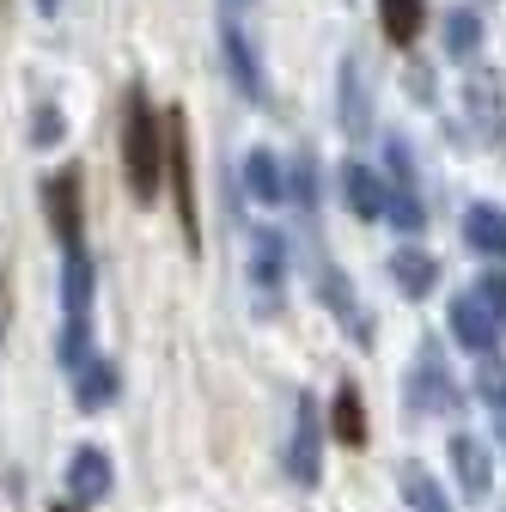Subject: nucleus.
<instances>
[{
    "label": "nucleus",
    "instance_id": "obj_2",
    "mask_svg": "<svg viewBox=\"0 0 506 512\" xmlns=\"http://www.w3.org/2000/svg\"><path fill=\"white\" fill-rule=\"evenodd\" d=\"M165 189H171V214L183 232V250L202 256V208H196V159H189V116L165 110Z\"/></svg>",
    "mask_w": 506,
    "mask_h": 512
},
{
    "label": "nucleus",
    "instance_id": "obj_7",
    "mask_svg": "<svg viewBox=\"0 0 506 512\" xmlns=\"http://www.w3.org/2000/svg\"><path fill=\"white\" fill-rule=\"evenodd\" d=\"M220 61H226V74L232 86L250 98V104H269V80H263V61H257V43H250V31L238 25V13L220 19Z\"/></svg>",
    "mask_w": 506,
    "mask_h": 512
},
{
    "label": "nucleus",
    "instance_id": "obj_27",
    "mask_svg": "<svg viewBox=\"0 0 506 512\" xmlns=\"http://www.w3.org/2000/svg\"><path fill=\"white\" fill-rule=\"evenodd\" d=\"M476 293H482V305H488V311L500 317V324H506V269H500V263L482 275V287H476Z\"/></svg>",
    "mask_w": 506,
    "mask_h": 512
},
{
    "label": "nucleus",
    "instance_id": "obj_4",
    "mask_svg": "<svg viewBox=\"0 0 506 512\" xmlns=\"http://www.w3.org/2000/svg\"><path fill=\"white\" fill-rule=\"evenodd\" d=\"M324 476V409L311 403V391L293 397V433H287V482L318 488Z\"/></svg>",
    "mask_w": 506,
    "mask_h": 512
},
{
    "label": "nucleus",
    "instance_id": "obj_22",
    "mask_svg": "<svg viewBox=\"0 0 506 512\" xmlns=\"http://www.w3.org/2000/svg\"><path fill=\"white\" fill-rule=\"evenodd\" d=\"M476 49H482V13L452 7L446 13V55L452 61H476Z\"/></svg>",
    "mask_w": 506,
    "mask_h": 512
},
{
    "label": "nucleus",
    "instance_id": "obj_9",
    "mask_svg": "<svg viewBox=\"0 0 506 512\" xmlns=\"http://www.w3.org/2000/svg\"><path fill=\"white\" fill-rule=\"evenodd\" d=\"M464 110L476 122V141L482 147H500L506 141V92H500V74H470L464 80Z\"/></svg>",
    "mask_w": 506,
    "mask_h": 512
},
{
    "label": "nucleus",
    "instance_id": "obj_31",
    "mask_svg": "<svg viewBox=\"0 0 506 512\" xmlns=\"http://www.w3.org/2000/svg\"><path fill=\"white\" fill-rule=\"evenodd\" d=\"M220 7H226V13H244V7H250V0H220Z\"/></svg>",
    "mask_w": 506,
    "mask_h": 512
},
{
    "label": "nucleus",
    "instance_id": "obj_29",
    "mask_svg": "<svg viewBox=\"0 0 506 512\" xmlns=\"http://www.w3.org/2000/svg\"><path fill=\"white\" fill-rule=\"evenodd\" d=\"M37 13H43V19H55V13H61V0H37Z\"/></svg>",
    "mask_w": 506,
    "mask_h": 512
},
{
    "label": "nucleus",
    "instance_id": "obj_25",
    "mask_svg": "<svg viewBox=\"0 0 506 512\" xmlns=\"http://www.w3.org/2000/svg\"><path fill=\"white\" fill-rule=\"evenodd\" d=\"M476 397H482L488 409H506V360L482 354V366H476Z\"/></svg>",
    "mask_w": 506,
    "mask_h": 512
},
{
    "label": "nucleus",
    "instance_id": "obj_15",
    "mask_svg": "<svg viewBox=\"0 0 506 512\" xmlns=\"http://www.w3.org/2000/svg\"><path fill=\"white\" fill-rule=\"evenodd\" d=\"M464 244L482 256V263H506V208L470 202L464 208Z\"/></svg>",
    "mask_w": 506,
    "mask_h": 512
},
{
    "label": "nucleus",
    "instance_id": "obj_5",
    "mask_svg": "<svg viewBox=\"0 0 506 512\" xmlns=\"http://www.w3.org/2000/svg\"><path fill=\"white\" fill-rule=\"evenodd\" d=\"M43 220L61 238V250L86 244V189H80V171L74 165H61V171L43 177Z\"/></svg>",
    "mask_w": 506,
    "mask_h": 512
},
{
    "label": "nucleus",
    "instance_id": "obj_6",
    "mask_svg": "<svg viewBox=\"0 0 506 512\" xmlns=\"http://www.w3.org/2000/svg\"><path fill=\"white\" fill-rule=\"evenodd\" d=\"M250 293H257V311H281L287 293V238L275 226H250Z\"/></svg>",
    "mask_w": 506,
    "mask_h": 512
},
{
    "label": "nucleus",
    "instance_id": "obj_8",
    "mask_svg": "<svg viewBox=\"0 0 506 512\" xmlns=\"http://www.w3.org/2000/svg\"><path fill=\"white\" fill-rule=\"evenodd\" d=\"M311 281H318V299L342 317V336H348V342H360V348H372V317H366V305L354 299L348 275H342L336 263H318V275H311Z\"/></svg>",
    "mask_w": 506,
    "mask_h": 512
},
{
    "label": "nucleus",
    "instance_id": "obj_11",
    "mask_svg": "<svg viewBox=\"0 0 506 512\" xmlns=\"http://www.w3.org/2000/svg\"><path fill=\"white\" fill-rule=\"evenodd\" d=\"M61 476H68V500L74 506H104L110 488H116V470H110V458L98 452V445H80Z\"/></svg>",
    "mask_w": 506,
    "mask_h": 512
},
{
    "label": "nucleus",
    "instance_id": "obj_14",
    "mask_svg": "<svg viewBox=\"0 0 506 512\" xmlns=\"http://www.w3.org/2000/svg\"><path fill=\"white\" fill-rule=\"evenodd\" d=\"M342 202H348V214H354V220H385L391 189H385V177H378L372 165L348 159V165H342Z\"/></svg>",
    "mask_w": 506,
    "mask_h": 512
},
{
    "label": "nucleus",
    "instance_id": "obj_12",
    "mask_svg": "<svg viewBox=\"0 0 506 512\" xmlns=\"http://www.w3.org/2000/svg\"><path fill=\"white\" fill-rule=\"evenodd\" d=\"M446 458H452V470H458V494H464V500H488V488H494V458H488V445H482L476 433H452V439H446Z\"/></svg>",
    "mask_w": 506,
    "mask_h": 512
},
{
    "label": "nucleus",
    "instance_id": "obj_10",
    "mask_svg": "<svg viewBox=\"0 0 506 512\" xmlns=\"http://www.w3.org/2000/svg\"><path fill=\"white\" fill-rule=\"evenodd\" d=\"M446 324H452L458 348H470L476 360H482V354H494V348H500V330H506L500 317L482 305V293H458V299H452V317H446Z\"/></svg>",
    "mask_w": 506,
    "mask_h": 512
},
{
    "label": "nucleus",
    "instance_id": "obj_16",
    "mask_svg": "<svg viewBox=\"0 0 506 512\" xmlns=\"http://www.w3.org/2000/svg\"><path fill=\"white\" fill-rule=\"evenodd\" d=\"M122 397V372H116V360H86L80 372H74V403L86 409V415H98V409H110Z\"/></svg>",
    "mask_w": 506,
    "mask_h": 512
},
{
    "label": "nucleus",
    "instance_id": "obj_21",
    "mask_svg": "<svg viewBox=\"0 0 506 512\" xmlns=\"http://www.w3.org/2000/svg\"><path fill=\"white\" fill-rule=\"evenodd\" d=\"M366 122H372V104H366V68L348 55V61H342V128H348V135H366Z\"/></svg>",
    "mask_w": 506,
    "mask_h": 512
},
{
    "label": "nucleus",
    "instance_id": "obj_3",
    "mask_svg": "<svg viewBox=\"0 0 506 512\" xmlns=\"http://www.w3.org/2000/svg\"><path fill=\"white\" fill-rule=\"evenodd\" d=\"M403 409H409L415 421H427V415H458V409H464L458 378L446 372L439 342H421V348H415V372L403 378Z\"/></svg>",
    "mask_w": 506,
    "mask_h": 512
},
{
    "label": "nucleus",
    "instance_id": "obj_17",
    "mask_svg": "<svg viewBox=\"0 0 506 512\" xmlns=\"http://www.w3.org/2000/svg\"><path fill=\"white\" fill-rule=\"evenodd\" d=\"M391 281H397L403 299H427V293L439 287V263H433L421 244H403V250L391 256Z\"/></svg>",
    "mask_w": 506,
    "mask_h": 512
},
{
    "label": "nucleus",
    "instance_id": "obj_24",
    "mask_svg": "<svg viewBox=\"0 0 506 512\" xmlns=\"http://www.w3.org/2000/svg\"><path fill=\"white\" fill-rule=\"evenodd\" d=\"M385 220H391L403 238H415V232L427 226V202L415 196V183H397V189H391V202H385Z\"/></svg>",
    "mask_w": 506,
    "mask_h": 512
},
{
    "label": "nucleus",
    "instance_id": "obj_30",
    "mask_svg": "<svg viewBox=\"0 0 506 512\" xmlns=\"http://www.w3.org/2000/svg\"><path fill=\"white\" fill-rule=\"evenodd\" d=\"M49 512H86V506H74V500H68V494H61V500H55V506H49Z\"/></svg>",
    "mask_w": 506,
    "mask_h": 512
},
{
    "label": "nucleus",
    "instance_id": "obj_1",
    "mask_svg": "<svg viewBox=\"0 0 506 512\" xmlns=\"http://www.w3.org/2000/svg\"><path fill=\"white\" fill-rule=\"evenodd\" d=\"M122 177H129V196L141 208L159 202V189H165V116L147 104L141 86L122 92Z\"/></svg>",
    "mask_w": 506,
    "mask_h": 512
},
{
    "label": "nucleus",
    "instance_id": "obj_20",
    "mask_svg": "<svg viewBox=\"0 0 506 512\" xmlns=\"http://www.w3.org/2000/svg\"><path fill=\"white\" fill-rule=\"evenodd\" d=\"M397 488H403L409 512H452L446 488L433 482V470H427V464H403V470H397Z\"/></svg>",
    "mask_w": 506,
    "mask_h": 512
},
{
    "label": "nucleus",
    "instance_id": "obj_19",
    "mask_svg": "<svg viewBox=\"0 0 506 512\" xmlns=\"http://www.w3.org/2000/svg\"><path fill=\"white\" fill-rule=\"evenodd\" d=\"M427 25V0H378V31H385L397 49H409Z\"/></svg>",
    "mask_w": 506,
    "mask_h": 512
},
{
    "label": "nucleus",
    "instance_id": "obj_23",
    "mask_svg": "<svg viewBox=\"0 0 506 512\" xmlns=\"http://www.w3.org/2000/svg\"><path fill=\"white\" fill-rule=\"evenodd\" d=\"M287 196L299 202L305 226H318V159H311V153H299V159L287 165Z\"/></svg>",
    "mask_w": 506,
    "mask_h": 512
},
{
    "label": "nucleus",
    "instance_id": "obj_26",
    "mask_svg": "<svg viewBox=\"0 0 506 512\" xmlns=\"http://www.w3.org/2000/svg\"><path fill=\"white\" fill-rule=\"evenodd\" d=\"M61 141H68V116L55 104H37L31 110V147H61Z\"/></svg>",
    "mask_w": 506,
    "mask_h": 512
},
{
    "label": "nucleus",
    "instance_id": "obj_18",
    "mask_svg": "<svg viewBox=\"0 0 506 512\" xmlns=\"http://www.w3.org/2000/svg\"><path fill=\"white\" fill-rule=\"evenodd\" d=\"M330 433L348 445V452H360L366 445V403H360V384L342 378L336 384V403H330Z\"/></svg>",
    "mask_w": 506,
    "mask_h": 512
},
{
    "label": "nucleus",
    "instance_id": "obj_28",
    "mask_svg": "<svg viewBox=\"0 0 506 512\" xmlns=\"http://www.w3.org/2000/svg\"><path fill=\"white\" fill-rule=\"evenodd\" d=\"M494 439L506 445V409H494Z\"/></svg>",
    "mask_w": 506,
    "mask_h": 512
},
{
    "label": "nucleus",
    "instance_id": "obj_13",
    "mask_svg": "<svg viewBox=\"0 0 506 512\" xmlns=\"http://www.w3.org/2000/svg\"><path fill=\"white\" fill-rule=\"evenodd\" d=\"M244 202L250 208H281L287 202V165L269 147H250L244 153Z\"/></svg>",
    "mask_w": 506,
    "mask_h": 512
}]
</instances>
